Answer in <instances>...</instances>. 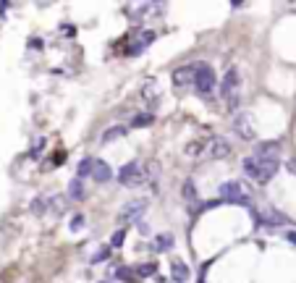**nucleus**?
<instances>
[{"instance_id":"nucleus-1","label":"nucleus","mask_w":296,"mask_h":283,"mask_svg":"<svg viewBox=\"0 0 296 283\" xmlns=\"http://www.w3.org/2000/svg\"><path fill=\"white\" fill-rule=\"evenodd\" d=\"M194 89L197 94H202V97H212L215 87H218V76H215L212 66L207 63H194Z\"/></svg>"},{"instance_id":"nucleus-2","label":"nucleus","mask_w":296,"mask_h":283,"mask_svg":"<svg viewBox=\"0 0 296 283\" xmlns=\"http://www.w3.org/2000/svg\"><path fill=\"white\" fill-rule=\"evenodd\" d=\"M238 84H241V76H238V71L236 68H228L225 71V76H223V84H220V97L228 102V108L236 110L238 108Z\"/></svg>"},{"instance_id":"nucleus-3","label":"nucleus","mask_w":296,"mask_h":283,"mask_svg":"<svg viewBox=\"0 0 296 283\" xmlns=\"http://www.w3.org/2000/svg\"><path fill=\"white\" fill-rule=\"evenodd\" d=\"M147 179H144V165L142 163H126L123 168L118 171V184L121 186H129V189H134V186H139V184H144Z\"/></svg>"},{"instance_id":"nucleus-4","label":"nucleus","mask_w":296,"mask_h":283,"mask_svg":"<svg viewBox=\"0 0 296 283\" xmlns=\"http://www.w3.org/2000/svg\"><path fill=\"white\" fill-rule=\"evenodd\" d=\"M220 202L244 205V207L252 205V202H249V194L241 189V184H238V181H225V184H220Z\"/></svg>"},{"instance_id":"nucleus-5","label":"nucleus","mask_w":296,"mask_h":283,"mask_svg":"<svg viewBox=\"0 0 296 283\" xmlns=\"http://www.w3.org/2000/svg\"><path fill=\"white\" fill-rule=\"evenodd\" d=\"M233 131L241 136L244 142H254L257 139V128H254L252 115H249V113H236L233 115Z\"/></svg>"},{"instance_id":"nucleus-6","label":"nucleus","mask_w":296,"mask_h":283,"mask_svg":"<svg viewBox=\"0 0 296 283\" xmlns=\"http://www.w3.org/2000/svg\"><path fill=\"white\" fill-rule=\"evenodd\" d=\"M147 205H150L147 199H131V202H126L121 207V212H118V223H121V226H126V223L136 220L147 210Z\"/></svg>"},{"instance_id":"nucleus-7","label":"nucleus","mask_w":296,"mask_h":283,"mask_svg":"<svg viewBox=\"0 0 296 283\" xmlns=\"http://www.w3.org/2000/svg\"><path fill=\"white\" fill-rule=\"evenodd\" d=\"M142 100L147 102V113H152L157 105H160V87H157L155 79H147L142 87Z\"/></svg>"},{"instance_id":"nucleus-8","label":"nucleus","mask_w":296,"mask_h":283,"mask_svg":"<svg viewBox=\"0 0 296 283\" xmlns=\"http://www.w3.org/2000/svg\"><path fill=\"white\" fill-rule=\"evenodd\" d=\"M231 155H233V147H231L228 139L215 136V139L210 142V158H212V160H225V158H231Z\"/></svg>"},{"instance_id":"nucleus-9","label":"nucleus","mask_w":296,"mask_h":283,"mask_svg":"<svg viewBox=\"0 0 296 283\" xmlns=\"http://www.w3.org/2000/svg\"><path fill=\"white\" fill-rule=\"evenodd\" d=\"M254 215H257V220L262 223V226H270V228H275V226H283V223H288L283 212L272 210V207H267L265 212H254Z\"/></svg>"},{"instance_id":"nucleus-10","label":"nucleus","mask_w":296,"mask_h":283,"mask_svg":"<svg viewBox=\"0 0 296 283\" xmlns=\"http://www.w3.org/2000/svg\"><path fill=\"white\" fill-rule=\"evenodd\" d=\"M194 68L197 66H181L173 71V84L176 87H186V84H194Z\"/></svg>"},{"instance_id":"nucleus-11","label":"nucleus","mask_w":296,"mask_h":283,"mask_svg":"<svg viewBox=\"0 0 296 283\" xmlns=\"http://www.w3.org/2000/svg\"><path fill=\"white\" fill-rule=\"evenodd\" d=\"M92 181H97V184H108V181H113V168H110L105 160H97V163H95Z\"/></svg>"},{"instance_id":"nucleus-12","label":"nucleus","mask_w":296,"mask_h":283,"mask_svg":"<svg viewBox=\"0 0 296 283\" xmlns=\"http://www.w3.org/2000/svg\"><path fill=\"white\" fill-rule=\"evenodd\" d=\"M155 37H157L155 32H142V34H139V40H136L134 45H129V50H126V53H129V55H139L147 45H152V42H155Z\"/></svg>"},{"instance_id":"nucleus-13","label":"nucleus","mask_w":296,"mask_h":283,"mask_svg":"<svg viewBox=\"0 0 296 283\" xmlns=\"http://www.w3.org/2000/svg\"><path fill=\"white\" fill-rule=\"evenodd\" d=\"M123 136H126V126H110V128H105V131H102L100 142H102V145H113V142H118V139H123Z\"/></svg>"},{"instance_id":"nucleus-14","label":"nucleus","mask_w":296,"mask_h":283,"mask_svg":"<svg viewBox=\"0 0 296 283\" xmlns=\"http://www.w3.org/2000/svg\"><path fill=\"white\" fill-rule=\"evenodd\" d=\"M170 275H173L176 283H186L189 280V265H184L181 259H173V262H170Z\"/></svg>"},{"instance_id":"nucleus-15","label":"nucleus","mask_w":296,"mask_h":283,"mask_svg":"<svg viewBox=\"0 0 296 283\" xmlns=\"http://www.w3.org/2000/svg\"><path fill=\"white\" fill-rule=\"evenodd\" d=\"M244 173L249 176L252 181H257V184H265V179H262V173H259V165L254 163V158H244Z\"/></svg>"},{"instance_id":"nucleus-16","label":"nucleus","mask_w":296,"mask_h":283,"mask_svg":"<svg viewBox=\"0 0 296 283\" xmlns=\"http://www.w3.org/2000/svg\"><path fill=\"white\" fill-rule=\"evenodd\" d=\"M173 249V233H157L155 236V252H168Z\"/></svg>"},{"instance_id":"nucleus-17","label":"nucleus","mask_w":296,"mask_h":283,"mask_svg":"<svg viewBox=\"0 0 296 283\" xmlns=\"http://www.w3.org/2000/svg\"><path fill=\"white\" fill-rule=\"evenodd\" d=\"M95 158H84L82 163L76 165V179H87V176H92V171H95Z\"/></svg>"},{"instance_id":"nucleus-18","label":"nucleus","mask_w":296,"mask_h":283,"mask_svg":"<svg viewBox=\"0 0 296 283\" xmlns=\"http://www.w3.org/2000/svg\"><path fill=\"white\" fill-rule=\"evenodd\" d=\"M155 123V115L152 113H136L131 118V128H147V126H152Z\"/></svg>"},{"instance_id":"nucleus-19","label":"nucleus","mask_w":296,"mask_h":283,"mask_svg":"<svg viewBox=\"0 0 296 283\" xmlns=\"http://www.w3.org/2000/svg\"><path fill=\"white\" fill-rule=\"evenodd\" d=\"M181 194H184V199H186V202L191 205V207H194L197 210V186H194V181H186L184 184V189H181Z\"/></svg>"},{"instance_id":"nucleus-20","label":"nucleus","mask_w":296,"mask_h":283,"mask_svg":"<svg viewBox=\"0 0 296 283\" xmlns=\"http://www.w3.org/2000/svg\"><path fill=\"white\" fill-rule=\"evenodd\" d=\"M50 210L55 212V215H63V212L68 210V197H63V194L53 197V199H50Z\"/></svg>"},{"instance_id":"nucleus-21","label":"nucleus","mask_w":296,"mask_h":283,"mask_svg":"<svg viewBox=\"0 0 296 283\" xmlns=\"http://www.w3.org/2000/svg\"><path fill=\"white\" fill-rule=\"evenodd\" d=\"M68 197L71 199H84V181L82 179H74L68 184Z\"/></svg>"},{"instance_id":"nucleus-22","label":"nucleus","mask_w":296,"mask_h":283,"mask_svg":"<svg viewBox=\"0 0 296 283\" xmlns=\"http://www.w3.org/2000/svg\"><path fill=\"white\" fill-rule=\"evenodd\" d=\"M48 210H50V199L48 197H34V202H32V212H34V215H45Z\"/></svg>"},{"instance_id":"nucleus-23","label":"nucleus","mask_w":296,"mask_h":283,"mask_svg":"<svg viewBox=\"0 0 296 283\" xmlns=\"http://www.w3.org/2000/svg\"><path fill=\"white\" fill-rule=\"evenodd\" d=\"M136 275H139V278L157 275V262H142V265H136Z\"/></svg>"},{"instance_id":"nucleus-24","label":"nucleus","mask_w":296,"mask_h":283,"mask_svg":"<svg viewBox=\"0 0 296 283\" xmlns=\"http://www.w3.org/2000/svg\"><path fill=\"white\" fill-rule=\"evenodd\" d=\"M84 226H87V218L82 215V212H76V215L71 218V223H68V228H71L74 233H79V231H82Z\"/></svg>"},{"instance_id":"nucleus-25","label":"nucleus","mask_w":296,"mask_h":283,"mask_svg":"<svg viewBox=\"0 0 296 283\" xmlns=\"http://www.w3.org/2000/svg\"><path fill=\"white\" fill-rule=\"evenodd\" d=\"M45 145H48V139H45V136H37V139L32 142V150H29V155H32V158H37L40 152L45 150Z\"/></svg>"},{"instance_id":"nucleus-26","label":"nucleus","mask_w":296,"mask_h":283,"mask_svg":"<svg viewBox=\"0 0 296 283\" xmlns=\"http://www.w3.org/2000/svg\"><path fill=\"white\" fill-rule=\"evenodd\" d=\"M123 241H126V228H118L110 236V246H123Z\"/></svg>"},{"instance_id":"nucleus-27","label":"nucleus","mask_w":296,"mask_h":283,"mask_svg":"<svg viewBox=\"0 0 296 283\" xmlns=\"http://www.w3.org/2000/svg\"><path fill=\"white\" fill-rule=\"evenodd\" d=\"M110 257V249H108V246H105V249H100L95 257H92V265H97V262H102V259H108Z\"/></svg>"},{"instance_id":"nucleus-28","label":"nucleus","mask_w":296,"mask_h":283,"mask_svg":"<svg viewBox=\"0 0 296 283\" xmlns=\"http://www.w3.org/2000/svg\"><path fill=\"white\" fill-rule=\"evenodd\" d=\"M118 278H123V280H136L139 275L131 273V270H126V267H121V270H118Z\"/></svg>"},{"instance_id":"nucleus-29","label":"nucleus","mask_w":296,"mask_h":283,"mask_svg":"<svg viewBox=\"0 0 296 283\" xmlns=\"http://www.w3.org/2000/svg\"><path fill=\"white\" fill-rule=\"evenodd\" d=\"M136 223H139L136 228H139V233H142V236H144V233H150V223H144V220H136Z\"/></svg>"},{"instance_id":"nucleus-30","label":"nucleus","mask_w":296,"mask_h":283,"mask_svg":"<svg viewBox=\"0 0 296 283\" xmlns=\"http://www.w3.org/2000/svg\"><path fill=\"white\" fill-rule=\"evenodd\" d=\"M286 239H288V244L296 246V231H288V233H286Z\"/></svg>"},{"instance_id":"nucleus-31","label":"nucleus","mask_w":296,"mask_h":283,"mask_svg":"<svg viewBox=\"0 0 296 283\" xmlns=\"http://www.w3.org/2000/svg\"><path fill=\"white\" fill-rule=\"evenodd\" d=\"M288 171H291V173L296 171V160H291V163H288Z\"/></svg>"},{"instance_id":"nucleus-32","label":"nucleus","mask_w":296,"mask_h":283,"mask_svg":"<svg viewBox=\"0 0 296 283\" xmlns=\"http://www.w3.org/2000/svg\"><path fill=\"white\" fill-rule=\"evenodd\" d=\"M100 283H110V280H100Z\"/></svg>"}]
</instances>
